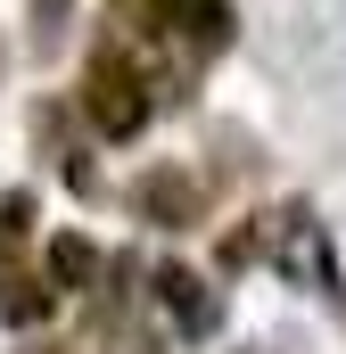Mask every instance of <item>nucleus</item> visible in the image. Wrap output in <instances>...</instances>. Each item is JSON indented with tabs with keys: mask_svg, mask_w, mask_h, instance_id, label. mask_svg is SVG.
Returning a JSON list of instances; mask_svg holds the SVG:
<instances>
[{
	"mask_svg": "<svg viewBox=\"0 0 346 354\" xmlns=\"http://www.w3.org/2000/svg\"><path fill=\"white\" fill-rule=\"evenodd\" d=\"M50 305H58V288H42V280H25V272H0V322H8V330L50 322Z\"/></svg>",
	"mask_w": 346,
	"mask_h": 354,
	"instance_id": "nucleus-6",
	"label": "nucleus"
},
{
	"mask_svg": "<svg viewBox=\"0 0 346 354\" xmlns=\"http://www.w3.org/2000/svg\"><path fill=\"white\" fill-rule=\"evenodd\" d=\"M83 107H91V124L107 132V140H132L140 124H149V83H140V66L132 58H91V75H83Z\"/></svg>",
	"mask_w": 346,
	"mask_h": 354,
	"instance_id": "nucleus-2",
	"label": "nucleus"
},
{
	"mask_svg": "<svg viewBox=\"0 0 346 354\" xmlns=\"http://www.w3.org/2000/svg\"><path fill=\"white\" fill-rule=\"evenodd\" d=\"M91 272H99V256H91V239H75V231H66V239L50 248V288H83Z\"/></svg>",
	"mask_w": 346,
	"mask_h": 354,
	"instance_id": "nucleus-7",
	"label": "nucleus"
},
{
	"mask_svg": "<svg viewBox=\"0 0 346 354\" xmlns=\"http://www.w3.org/2000/svg\"><path fill=\"white\" fill-rule=\"evenodd\" d=\"M272 264L289 272V280H305V288H330L338 264H330V239H322V223L305 214V206H280V214H264V231H248Z\"/></svg>",
	"mask_w": 346,
	"mask_h": 354,
	"instance_id": "nucleus-1",
	"label": "nucleus"
},
{
	"mask_svg": "<svg viewBox=\"0 0 346 354\" xmlns=\"http://www.w3.org/2000/svg\"><path fill=\"white\" fill-rule=\"evenodd\" d=\"M149 17L173 25L190 50H223L231 41V0H149Z\"/></svg>",
	"mask_w": 346,
	"mask_h": 354,
	"instance_id": "nucleus-5",
	"label": "nucleus"
},
{
	"mask_svg": "<svg viewBox=\"0 0 346 354\" xmlns=\"http://www.w3.org/2000/svg\"><path fill=\"white\" fill-rule=\"evenodd\" d=\"M157 305L173 313V330H181V338H206V330L223 322V297H215L190 264H165V272H157Z\"/></svg>",
	"mask_w": 346,
	"mask_h": 354,
	"instance_id": "nucleus-3",
	"label": "nucleus"
},
{
	"mask_svg": "<svg viewBox=\"0 0 346 354\" xmlns=\"http://www.w3.org/2000/svg\"><path fill=\"white\" fill-rule=\"evenodd\" d=\"M33 17H42V33H33V41H42V50H58V33H66V0H33Z\"/></svg>",
	"mask_w": 346,
	"mask_h": 354,
	"instance_id": "nucleus-9",
	"label": "nucleus"
},
{
	"mask_svg": "<svg viewBox=\"0 0 346 354\" xmlns=\"http://www.w3.org/2000/svg\"><path fill=\"white\" fill-rule=\"evenodd\" d=\"M25 223H33V198H8V206H0V248H17Z\"/></svg>",
	"mask_w": 346,
	"mask_h": 354,
	"instance_id": "nucleus-8",
	"label": "nucleus"
},
{
	"mask_svg": "<svg viewBox=\"0 0 346 354\" xmlns=\"http://www.w3.org/2000/svg\"><path fill=\"white\" fill-rule=\"evenodd\" d=\"M132 206L149 214V223H165V231H190L198 223V181L181 174V165H157V174H140V189H132Z\"/></svg>",
	"mask_w": 346,
	"mask_h": 354,
	"instance_id": "nucleus-4",
	"label": "nucleus"
}]
</instances>
